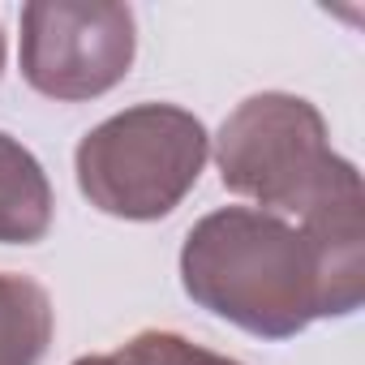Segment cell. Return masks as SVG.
Instances as JSON below:
<instances>
[{
  "instance_id": "obj_1",
  "label": "cell",
  "mask_w": 365,
  "mask_h": 365,
  "mask_svg": "<svg viewBox=\"0 0 365 365\" xmlns=\"http://www.w3.org/2000/svg\"><path fill=\"white\" fill-rule=\"evenodd\" d=\"M180 284L194 305L258 339H292L314 318H348L365 301L305 228L254 207H224L190 228Z\"/></svg>"
},
{
  "instance_id": "obj_2",
  "label": "cell",
  "mask_w": 365,
  "mask_h": 365,
  "mask_svg": "<svg viewBox=\"0 0 365 365\" xmlns=\"http://www.w3.org/2000/svg\"><path fill=\"white\" fill-rule=\"evenodd\" d=\"M224 190L258 202L267 215H322L365 198L352 159L331 150L322 112L284 91H262L237 103L215 138Z\"/></svg>"
},
{
  "instance_id": "obj_3",
  "label": "cell",
  "mask_w": 365,
  "mask_h": 365,
  "mask_svg": "<svg viewBox=\"0 0 365 365\" xmlns=\"http://www.w3.org/2000/svg\"><path fill=\"white\" fill-rule=\"evenodd\" d=\"M211 138L207 125L176 103H138L95 125L73 155L78 190L116 220H163L198 185Z\"/></svg>"
},
{
  "instance_id": "obj_4",
  "label": "cell",
  "mask_w": 365,
  "mask_h": 365,
  "mask_svg": "<svg viewBox=\"0 0 365 365\" xmlns=\"http://www.w3.org/2000/svg\"><path fill=\"white\" fill-rule=\"evenodd\" d=\"M138 52V22L129 5H69L35 0L22 9V78L56 99H99L125 82Z\"/></svg>"
},
{
  "instance_id": "obj_5",
  "label": "cell",
  "mask_w": 365,
  "mask_h": 365,
  "mask_svg": "<svg viewBox=\"0 0 365 365\" xmlns=\"http://www.w3.org/2000/svg\"><path fill=\"white\" fill-rule=\"evenodd\" d=\"M52 228V185L43 163L0 133V245H35Z\"/></svg>"
},
{
  "instance_id": "obj_6",
  "label": "cell",
  "mask_w": 365,
  "mask_h": 365,
  "mask_svg": "<svg viewBox=\"0 0 365 365\" xmlns=\"http://www.w3.org/2000/svg\"><path fill=\"white\" fill-rule=\"evenodd\" d=\"M52 327V297L26 275L0 271V365H39Z\"/></svg>"
},
{
  "instance_id": "obj_7",
  "label": "cell",
  "mask_w": 365,
  "mask_h": 365,
  "mask_svg": "<svg viewBox=\"0 0 365 365\" xmlns=\"http://www.w3.org/2000/svg\"><path fill=\"white\" fill-rule=\"evenodd\" d=\"M120 365H241L232 356H220L202 344H190L185 335L176 331H138L120 352Z\"/></svg>"
},
{
  "instance_id": "obj_8",
  "label": "cell",
  "mask_w": 365,
  "mask_h": 365,
  "mask_svg": "<svg viewBox=\"0 0 365 365\" xmlns=\"http://www.w3.org/2000/svg\"><path fill=\"white\" fill-rule=\"evenodd\" d=\"M73 365H120L116 356H78Z\"/></svg>"
},
{
  "instance_id": "obj_9",
  "label": "cell",
  "mask_w": 365,
  "mask_h": 365,
  "mask_svg": "<svg viewBox=\"0 0 365 365\" xmlns=\"http://www.w3.org/2000/svg\"><path fill=\"white\" fill-rule=\"evenodd\" d=\"M0 69H5V31H0Z\"/></svg>"
}]
</instances>
